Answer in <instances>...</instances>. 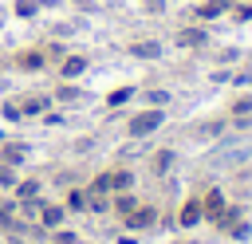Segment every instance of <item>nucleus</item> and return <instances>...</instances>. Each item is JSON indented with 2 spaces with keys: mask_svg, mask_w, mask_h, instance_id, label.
Instances as JSON below:
<instances>
[{
  "mask_svg": "<svg viewBox=\"0 0 252 244\" xmlns=\"http://www.w3.org/2000/svg\"><path fill=\"white\" fill-rule=\"evenodd\" d=\"M177 43H181V47H201V43H205V28H185V31L177 35Z\"/></svg>",
  "mask_w": 252,
  "mask_h": 244,
  "instance_id": "20e7f679",
  "label": "nucleus"
},
{
  "mask_svg": "<svg viewBox=\"0 0 252 244\" xmlns=\"http://www.w3.org/2000/svg\"><path fill=\"white\" fill-rule=\"evenodd\" d=\"M228 8H232V0H209V4H201V8H197V16H201V20H213V16L228 12Z\"/></svg>",
  "mask_w": 252,
  "mask_h": 244,
  "instance_id": "7ed1b4c3",
  "label": "nucleus"
},
{
  "mask_svg": "<svg viewBox=\"0 0 252 244\" xmlns=\"http://www.w3.org/2000/svg\"><path fill=\"white\" fill-rule=\"evenodd\" d=\"M252 16V4H244V8H236V20H248Z\"/></svg>",
  "mask_w": 252,
  "mask_h": 244,
  "instance_id": "1a4fd4ad",
  "label": "nucleus"
},
{
  "mask_svg": "<svg viewBox=\"0 0 252 244\" xmlns=\"http://www.w3.org/2000/svg\"><path fill=\"white\" fill-rule=\"evenodd\" d=\"M83 67H87V59H83V55H67V59H63V75H79Z\"/></svg>",
  "mask_w": 252,
  "mask_h": 244,
  "instance_id": "423d86ee",
  "label": "nucleus"
},
{
  "mask_svg": "<svg viewBox=\"0 0 252 244\" xmlns=\"http://www.w3.org/2000/svg\"><path fill=\"white\" fill-rule=\"evenodd\" d=\"M130 51H134L138 59H158V55H161V43H158V39H138Z\"/></svg>",
  "mask_w": 252,
  "mask_h": 244,
  "instance_id": "f03ea898",
  "label": "nucleus"
},
{
  "mask_svg": "<svg viewBox=\"0 0 252 244\" xmlns=\"http://www.w3.org/2000/svg\"><path fill=\"white\" fill-rule=\"evenodd\" d=\"M142 8H146V12H154V16H158V12H165V0H142Z\"/></svg>",
  "mask_w": 252,
  "mask_h": 244,
  "instance_id": "6e6552de",
  "label": "nucleus"
},
{
  "mask_svg": "<svg viewBox=\"0 0 252 244\" xmlns=\"http://www.w3.org/2000/svg\"><path fill=\"white\" fill-rule=\"evenodd\" d=\"M47 63V55H39V51H32V55H20V67L24 71H35V67H43Z\"/></svg>",
  "mask_w": 252,
  "mask_h": 244,
  "instance_id": "39448f33",
  "label": "nucleus"
},
{
  "mask_svg": "<svg viewBox=\"0 0 252 244\" xmlns=\"http://www.w3.org/2000/svg\"><path fill=\"white\" fill-rule=\"evenodd\" d=\"M158 122H161V110H146V114H138V118L130 122V130H134V134H150Z\"/></svg>",
  "mask_w": 252,
  "mask_h": 244,
  "instance_id": "f257e3e1",
  "label": "nucleus"
},
{
  "mask_svg": "<svg viewBox=\"0 0 252 244\" xmlns=\"http://www.w3.org/2000/svg\"><path fill=\"white\" fill-rule=\"evenodd\" d=\"M39 12V0H16V16H35Z\"/></svg>",
  "mask_w": 252,
  "mask_h": 244,
  "instance_id": "0eeeda50",
  "label": "nucleus"
}]
</instances>
